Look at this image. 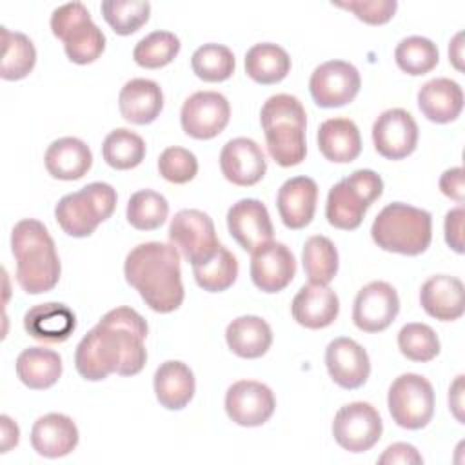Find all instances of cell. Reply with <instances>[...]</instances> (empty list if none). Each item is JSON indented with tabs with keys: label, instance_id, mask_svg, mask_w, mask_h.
Returning <instances> with one entry per match:
<instances>
[{
	"label": "cell",
	"instance_id": "cell-1",
	"mask_svg": "<svg viewBox=\"0 0 465 465\" xmlns=\"http://www.w3.org/2000/svg\"><path fill=\"white\" fill-rule=\"evenodd\" d=\"M145 338L147 323L140 312L131 307L111 309L76 345L74 367L89 381L113 372L134 376L147 361Z\"/></svg>",
	"mask_w": 465,
	"mask_h": 465
},
{
	"label": "cell",
	"instance_id": "cell-2",
	"mask_svg": "<svg viewBox=\"0 0 465 465\" xmlns=\"http://www.w3.org/2000/svg\"><path fill=\"white\" fill-rule=\"evenodd\" d=\"M124 274L154 312H173L183 302L180 252L173 243L145 242L133 247L125 256Z\"/></svg>",
	"mask_w": 465,
	"mask_h": 465
},
{
	"label": "cell",
	"instance_id": "cell-3",
	"mask_svg": "<svg viewBox=\"0 0 465 465\" xmlns=\"http://www.w3.org/2000/svg\"><path fill=\"white\" fill-rule=\"evenodd\" d=\"M11 251L16 260V282L27 294L51 291L60 280V258L47 227L24 218L11 231Z\"/></svg>",
	"mask_w": 465,
	"mask_h": 465
},
{
	"label": "cell",
	"instance_id": "cell-4",
	"mask_svg": "<svg viewBox=\"0 0 465 465\" xmlns=\"http://www.w3.org/2000/svg\"><path fill=\"white\" fill-rule=\"evenodd\" d=\"M267 151L282 167H292L305 160L307 114L302 102L292 94H272L260 111Z\"/></svg>",
	"mask_w": 465,
	"mask_h": 465
},
{
	"label": "cell",
	"instance_id": "cell-5",
	"mask_svg": "<svg viewBox=\"0 0 465 465\" xmlns=\"http://www.w3.org/2000/svg\"><path fill=\"white\" fill-rule=\"evenodd\" d=\"M371 236L383 251L418 256L430 245L432 216L425 209H418L403 202H392L374 218Z\"/></svg>",
	"mask_w": 465,
	"mask_h": 465
},
{
	"label": "cell",
	"instance_id": "cell-6",
	"mask_svg": "<svg viewBox=\"0 0 465 465\" xmlns=\"http://www.w3.org/2000/svg\"><path fill=\"white\" fill-rule=\"evenodd\" d=\"M383 180L372 169H358L331 187L325 203L327 222L343 231L358 229L367 209L381 196Z\"/></svg>",
	"mask_w": 465,
	"mask_h": 465
},
{
	"label": "cell",
	"instance_id": "cell-7",
	"mask_svg": "<svg viewBox=\"0 0 465 465\" xmlns=\"http://www.w3.org/2000/svg\"><path fill=\"white\" fill-rule=\"evenodd\" d=\"M114 207L116 191L105 182H93L62 196L54 207V218L65 234L85 238L113 214Z\"/></svg>",
	"mask_w": 465,
	"mask_h": 465
},
{
	"label": "cell",
	"instance_id": "cell-8",
	"mask_svg": "<svg viewBox=\"0 0 465 465\" xmlns=\"http://www.w3.org/2000/svg\"><path fill=\"white\" fill-rule=\"evenodd\" d=\"M51 31L64 42L67 58L80 65L94 62L105 49V36L82 2L56 7L51 15Z\"/></svg>",
	"mask_w": 465,
	"mask_h": 465
},
{
	"label": "cell",
	"instance_id": "cell-9",
	"mask_svg": "<svg viewBox=\"0 0 465 465\" xmlns=\"http://www.w3.org/2000/svg\"><path fill=\"white\" fill-rule=\"evenodd\" d=\"M387 405L396 425L409 430L423 429L434 414V389L420 374H401L389 387Z\"/></svg>",
	"mask_w": 465,
	"mask_h": 465
},
{
	"label": "cell",
	"instance_id": "cell-10",
	"mask_svg": "<svg viewBox=\"0 0 465 465\" xmlns=\"http://www.w3.org/2000/svg\"><path fill=\"white\" fill-rule=\"evenodd\" d=\"M169 240L193 267L209 262L220 249L211 216L198 209H182L174 214Z\"/></svg>",
	"mask_w": 465,
	"mask_h": 465
},
{
	"label": "cell",
	"instance_id": "cell-11",
	"mask_svg": "<svg viewBox=\"0 0 465 465\" xmlns=\"http://www.w3.org/2000/svg\"><path fill=\"white\" fill-rule=\"evenodd\" d=\"M383 432V421L378 411L367 401L343 405L332 421L336 443L349 452H365L372 449Z\"/></svg>",
	"mask_w": 465,
	"mask_h": 465
},
{
	"label": "cell",
	"instance_id": "cell-12",
	"mask_svg": "<svg viewBox=\"0 0 465 465\" xmlns=\"http://www.w3.org/2000/svg\"><path fill=\"white\" fill-rule=\"evenodd\" d=\"M361 85L358 69L345 60L320 64L309 80V91L316 105L331 109L351 104Z\"/></svg>",
	"mask_w": 465,
	"mask_h": 465
},
{
	"label": "cell",
	"instance_id": "cell-13",
	"mask_svg": "<svg viewBox=\"0 0 465 465\" xmlns=\"http://www.w3.org/2000/svg\"><path fill=\"white\" fill-rule=\"evenodd\" d=\"M231 107L227 98L216 91H198L191 94L180 111V124L185 134L196 140L218 136L229 124Z\"/></svg>",
	"mask_w": 465,
	"mask_h": 465
},
{
	"label": "cell",
	"instance_id": "cell-14",
	"mask_svg": "<svg viewBox=\"0 0 465 465\" xmlns=\"http://www.w3.org/2000/svg\"><path fill=\"white\" fill-rule=\"evenodd\" d=\"M400 312L396 289L387 282H371L354 298L352 322L363 332L385 331Z\"/></svg>",
	"mask_w": 465,
	"mask_h": 465
},
{
	"label": "cell",
	"instance_id": "cell-15",
	"mask_svg": "<svg viewBox=\"0 0 465 465\" xmlns=\"http://www.w3.org/2000/svg\"><path fill=\"white\" fill-rule=\"evenodd\" d=\"M272 391L254 380H240L225 392V412L236 425L260 427L274 412Z\"/></svg>",
	"mask_w": 465,
	"mask_h": 465
},
{
	"label": "cell",
	"instance_id": "cell-16",
	"mask_svg": "<svg viewBox=\"0 0 465 465\" xmlns=\"http://www.w3.org/2000/svg\"><path fill=\"white\" fill-rule=\"evenodd\" d=\"M372 142L383 158L401 160L418 145V124L405 109H387L372 124Z\"/></svg>",
	"mask_w": 465,
	"mask_h": 465
},
{
	"label": "cell",
	"instance_id": "cell-17",
	"mask_svg": "<svg viewBox=\"0 0 465 465\" xmlns=\"http://www.w3.org/2000/svg\"><path fill=\"white\" fill-rule=\"evenodd\" d=\"M296 274L291 249L280 242H267L251 252V280L263 292L283 291Z\"/></svg>",
	"mask_w": 465,
	"mask_h": 465
},
{
	"label": "cell",
	"instance_id": "cell-18",
	"mask_svg": "<svg viewBox=\"0 0 465 465\" xmlns=\"http://www.w3.org/2000/svg\"><path fill=\"white\" fill-rule=\"evenodd\" d=\"M227 227L242 249L252 252L272 242V222L267 207L256 198H243L227 211Z\"/></svg>",
	"mask_w": 465,
	"mask_h": 465
},
{
	"label": "cell",
	"instance_id": "cell-19",
	"mask_svg": "<svg viewBox=\"0 0 465 465\" xmlns=\"http://www.w3.org/2000/svg\"><path fill=\"white\" fill-rule=\"evenodd\" d=\"M325 365L329 376L341 389L352 391L361 387L371 374L367 351L352 338H334L325 349Z\"/></svg>",
	"mask_w": 465,
	"mask_h": 465
},
{
	"label": "cell",
	"instance_id": "cell-20",
	"mask_svg": "<svg viewBox=\"0 0 465 465\" xmlns=\"http://www.w3.org/2000/svg\"><path fill=\"white\" fill-rule=\"evenodd\" d=\"M222 174L234 185L251 187L258 183L265 171L267 160L262 147L251 138H232L220 153Z\"/></svg>",
	"mask_w": 465,
	"mask_h": 465
},
{
	"label": "cell",
	"instance_id": "cell-21",
	"mask_svg": "<svg viewBox=\"0 0 465 465\" xmlns=\"http://www.w3.org/2000/svg\"><path fill=\"white\" fill-rule=\"evenodd\" d=\"M316 202L318 185L309 176H294L285 180L276 196V207L283 225L294 231L303 229L312 222Z\"/></svg>",
	"mask_w": 465,
	"mask_h": 465
},
{
	"label": "cell",
	"instance_id": "cell-22",
	"mask_svg": "<svg viewBox=\"0 0 465 465\" xmlns=\"http://www.w3.org/2000/svg\"><path fill=\"white\" fill-rule=\"evenodd\" d=\"M291 312L296 323L307 329L329 327L340 312V300L336 292L320 283L303 285L291 303Z\"/></svg>",
	"mask_w": 465,
	"mask_h": 465
},
{
	"label": "cell",
	"instance_id": "cell-23",
	"mask_svg": "<svg viewBox=\"0 0 465 465\" xmlns=\"http://www.w3.org/2000/svg\"><path fill=\"white\" fill-rule=\"evenodd\" d=\"M31 445L44 458L67 456L78 445V429L69 416L49 412L35 421Z\"/></svg>",
	"mask_w": 465,
	"mask_h": 465
},
{
	"label": "cell",
	"instance_id": "cell-24",
	"mask_svg": "<svg viewBox=\"0 0 465 465\" xmlns=\"http://www.w3.org/2000/svg\"><path fill=\"white\" fill-rule=\"evenodd\" d=\"M420 303L429 316L440 322H454L461 318L465 311L461 280L450 274L430 276L421 285Z\"/></svg>",
	"mask_w": 465,
	"mask_h": 465
},
{
	"label": "cell",
	"instance_id": "cell-25",
	"mask_svg": "<svg viewBox=\"0 0 465 465\" xmlns=\"http://www.w3.org/2000/svg\"><path fill=\"white\" fill-rule=\"evenodd\" d=\"M24 329L35 340L60 343L65 341L74 332L76 316L64 303H38L25 312Z\"/></svg>",
	"mask_w": 465,
	"mask_h": 465
},
{
	"label": "cell",
	"instance_id": "cell-26",
	"mask_svg": "<svg viewBox=\"0 0 465 465\" xmlns=\"http://www.w3.org/2000/svg\"><path fill=\"white\" fill-rule=\"evenodd\" d=\"M120 114L136 125L151 124L163 107L160 85L149 78H133L124 84L118 94Z\"/></svg>",
	"mask_w": 465,
	"mask_h": 465
},
{
	"label": "cell",
	"instance_id": "cell-27",
	"mask_svg": "<svg viewBox=\"0 0 465 465\" xmlns=\"http://www.w3.org/2000/svg\"><path fill=\"white\" fill-rule=\"evenodd\" d=\"M418 107L421 114L436 124L456 120L463 109V91L450 78H432L418 91Z\"/></svg>",
	"mask_w": 465,
	"mask_h": 465
},
{
	"label": "cell",
	"instance_id": "cell-28",
	"mask_svg": "<svg viewBox=\"0 0 465 465\" xmlns=\"http://www.w3.org/2000/svg\"><path fill=\"white\" fill-rule=\"evenodd\" d=\"M318 149L334 163H349L361 153V136L351 118H329L318 127Z\"/></svg>",
	"mask_w": 465,
	"mask_h": 465
},
{
	"label": "cell",
	"instance_id": "cell-29",
	"mask_svg": "<svg viewBox=\"0 0 465 465\" xmlns=\"http://www.w3.org/2000/svg\"><path fill=\"white\" fill-rule=\"evenodd\" d=\"M45 169L58 180H78L93 165V153L87 143L74 136H64L54 140L44 156Z\"/></svg>",
	"mask_w": 465,
	"mask_h": 465
},
{
	"label": "cell",
	"instance_id": "cell-30",
	"mask_svg": "<svg viewBox=\"0 0 465 465\" xmlns=\"http://www.w3.org/2000/svg\"><path fill=\"white\" fill-rule=\"evenodd\" d=\"M194 389V374L183 361L167 360L154 372V394L167 411H180L189 405Z\"/></svg>",
	"mask_w": 465,
	"mask_h": 465
},
{
	"label": "cell",
	"instance_id": "cell-31",
	"mask_svg": "<svg viewBox=\"0 0 465 465\" xmlns=\"http://www.w3.org/2000/svg\"><path fill=\"white\" fill-rule=\"evenodd\" d=\"M225 341L236 356L254 360L269 351L272 343V331L263 318L245 314L234 318L227 325Z\"/></svg>",
	"mask_w": 465,
	"mask_h": 465
},
{
	"label": "cell",
	"instance_id": "cell-32",
	"mask_svg": "<svg viewBox=\"0 0 465 465\" xmlns=\"http://www.w3.org/2000/svg\"><path fill=\"white\" fill-rule=\"evenodd\" d=\"M16 376L33 391L49 389L62 376V358L51 349L27 347L16 358Z\"/></svg>",
	"mask_w": 465,
	"mask_h": 465
},
{
	"label": "cell",
	"instance_id": "cell-33",
	"mask_svg": "<svg viewBox=\"0 0 465 465\" xmlns=\"http://www.w3.org/2000/svg\"><path fill=\"white\" fill-rule=\"evenodd\" d=\"M291 71V58L283 47L271 42L252 45L245 53V73L262 85L282 82Z\"/></svg>",
	"mask_w": 465,
	"mask_h": 465
},
{
	"label": "cell",
	"instance_id": "cell-34",
	"mask_svg": "<svg viewBox=\"0 0 465 465\" xmlns=\"http://www.w3.org/2000/svg\"><path fill=\"white\" fill-rule=\"evenodd\" d=\"M36 64V49L24 33L2 27V65L0 76L4 80L25 78Z\"/></svg>",
	"mask_w": 465,
	"mask_h": 465
},
{
	"label": "cell",
	"instance_id": "cell-35",
	"mask_svg": "<svg viewBox=\"0 0 465 465\" xmlns=\"http://www.w3.org/2000/svg\"><path fill=\"white\" fill-rule=\"evenodd\" d=\"M302 263L311 283L327 285L338 272V251L327 236L314 234L303 243Z\"/></svg>",
	"mask_w": 465,
	"mask_h": 465
},
{
	"label": "cell",
	"instance_id": "cell-36",
	"mask_svg": "<svg viewBox=\"0 0 465 465\" xmlns=\"http://www.w3.org/2000/svg\"><path fill=\"white\" fill-rule=\"evenodd\" d=\"M102 154L105 163L113 169L127 171L142 163L145 156V142L140 134L125 127H118L105 136Z\"/></svg>",
	"mask_w": 465,
	"mask_h": 465
},
{
	"label": "cell",
	"instance_id": "cell-37",
	"mask_svg": "<svg viewBox=\"0 0 465 465\" xmlns=\"http://www.w3.org/2000/svg\"><path fill=\"white\" fill-rule=\"evenodd\" d=\"M169 203L163 194L142 189L131 194L127 202V222L138 231H154L167 220Z\"/></svg>",
	"mask_w": 465,
	"mask_h": 465
},
{
	"label": "cell",
	"instance_id": "cell-38",
	"mask_svg": "<svg viewBox=\"0 0 465 465\" xmlns=\"http://www.w3.org/2000/svg\"><path fill=\"white\" fill-rule=\"evenodd\" d=\"M394 60L403 73L420 76L438 65L440 53L432 40L425 36H407L396 45Z\"/></svg>",
	"mask_w": 465,
	"mask_h": 465
},
{
	"label": "cell",
	"instance_id": "cell-39",
	"mask_svg": "<svg viewBox=\"0 0 465 465\" xmlns=\"http://www.w3.org/2000/svg\"><path fill=\"white\" fill-rule=\"evenodd\" d=\"M193 274L203 291L222 292L236 282L238 262L229 249L220 245L218 252L209 262L193 267Z\"/></svg>",
	"mask_w": 465,
	"mask_h": 465
},
{
	"label": "cell",
	"instance_id": "cell-40",
	"mask_svg": "<svg viewBox=\"0 0 465 465\" xmlns=\"http://www.w3.org/2000/svg\"><path fill=\"white\" fill-rule=\"evenodd\" d=\"M234 65L232 51L222 44H203L191 56V67L203 82H223L231 78Z\"/></svg>",
	"mask_w": 465,
	"mask_h": 465
},
{
	"label": "cell",
	"instance_id": "cell-41",
	"mask_svg": "<svg viewBox=\"0 0 465 465\" xmlns=\"http://www.w3.org/2000/svg\"><path fill=\"white\" fill-rule=\"evenodd\" d=\"M100 11L116 35L127 36L149 20L151 4L143 0H104Z\"/></svg>",
	"mask_w": 465,
	"mask_h": 465
},
{
	"label": "cell",
	"instance_id": "cell-42",
	"mask_svg": "<svg viewBox=\"0 0 465 465\" xmlns=\"http://www.w3.org/2000/svg\"><path fill=\"white\" fill-rule=\"evenodd\" d=\"M180 51V40L171 31H153L133 49V58L140 67L160 69L174 60Z\"/></svg>",
	"mask_w": 465,
	"mask_h": 465
},
{
	"label": "cell",
	"instance_id": "cell-43",
	"mask_svg": "<svg viewBox=\"0 0 465 465\" xmlns=\"http://www.w3.org/2000/svg\"><path fill=\"white\" fill-rule=\"evenodd\" d=\"M398 349L411 361H430L440 354V340L427 323H407L398 332Z\"/></svg>",
	"mask_w": 465,
	"mask_h": 465
},
{
	"label": "cell",
	"instance_id": "cell-44",
	"mask_svg": "<svg viewBox=\"0 0 465 465\" xmlns=\"http://www.w3.org/2000/svg\"><path fill=\"white\" fill-rule=\"evenodd\" d=\"M158 171L171 183H187L198 173V160L189 149L167 147L158 158Z\"/></svg>",
	"mask_w": 465,
	"mask_h": 465
},
{
	"label": "cell",
	"instance_id": "cell-45",
	"mask_svg": "<svg viewBox=\"0 0 465 465\" xmlns=\"http://www.w3.org/2000/svg\"><path fill=\"white\" fill-rule=\"evenodd\" d=\"M336 7L352 11L356 18L365 24L380 25L389 22L398 7L396 0H349V2H334Z\"/></svg>",
	"mask_w": 465,
	"mask_h": 465
},
{
	"label": "cell",
	"instance_id": "cell-46",
	"mask_svg": "<svg viewBox=\"0 0 465 465\" xmlns=\"http://www.w3.org/2000/svg\"><path fill=\"white\" fill-rule=\"evenodd\" d=\"M378 463L381 465H420L423 463V458L421 454L418 452V449L411 443H392L389 445L383 454L378 458Z\"/></svg>",
	"mask_w": 465,
	"mask_h": 465
},
{
	"label": "cell",
	"instance_id": "cell-47",
	"mask_svg": "<svg viewBox=\"0 0 465 465\" xmlns=\"http://www.w3.org/2000/svg\"><path fill=\"white\" fill-rule=\"evenodd\" d=\"M463 218L465 211L461 205L445 214V242L458 254L463 252Z\"/></svg>",
	"mask_w": 465,
	"mask_h": 465
},
{
	"label": "cell",
	"instance_id": "cell-48",
	"mask_svg": "<svg viewBox=\"0 0 465 465\" xmlns=\"http://www.w3.org/2000/svg\"><path fill=\"white\" fill-rule=\"evenodd\" d=\"M440 191L450 200L463 203L465 202V185H463V169L450 167L440 176Z\"/></svg>",
	"mask_w": 465,
	"mask_h": 465
},
{
	"label": "cell",
	"instance_id": "cell-49",
	"mask_svg": "<svg viewBox=\"0 0 465 465\" xmlns=\"http://www.w3.org/2000/svg\"><path fill=\"white\" fill-rule=\"evenodd\" d=\"M0 452H7L11 450L13 447L18 445V440H20V430H18V425L7 416V414H2L0 416Z\"/></svg>",
	"mask_w": 465,
	"mask_h": 465
},
{
	"label": "cell",
	"instance_id": "cell-50",
	"mask_svg": "<svg viewBox=\"0 0 465 465\" xmlns=\"http://www.w3.org/2000/svg\"><path fill=\"white\" fill-rule=\"evenodd\" d=\"M449 407L454 418L463 423V376H456L454 383L449 389Z\"/></svg>",
	"mask_w": 465,
	"mask_h": 465
},
{
	"label": "cell",
	"instance_id": "cell-51",
	"mask_svg": "<svg viewBox=\"0 0 465 465\" xmlns=\"http://www.w3.org/2000/svg\"><path fill=\"white\" fill-rule=\"evenodd\" d=\"M461 38H463V33H458V35L452 38L450 45H449V56H450L454 67L460 69V71L463 69V64H461V58H463L461 47H463V44H461Z\"/></svg>",
	"mask_w": 465,
	"mask_h": 465
}]
</instances>
